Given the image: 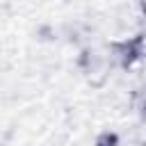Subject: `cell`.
Listing matches in <instances>:
<instances>
[{
  "label": "cell",
  "instance_id": "6da1fadb",
  "mask_svg": "<svg viewBox=\"0 0 146 146\" xmlns=\"http://www.w3.org/2000/svg\"><path fill=\"white\" fill-rule=\"evenodd\" d=\"M96 146H116V135H103Z\"/></svg>",
  "mask_w": 146,
  "mask_h": 146
}]
</instances>
